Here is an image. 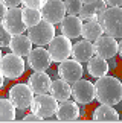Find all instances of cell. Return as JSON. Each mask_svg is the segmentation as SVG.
Returning a JSON list of instances; mask_svg holds the SVG:
<instances>
[{"label": "cell", "mask_w": 122, "mask_h": 123, "mask_svg": "<svg viewBox=\"0 0 122 123\" xmlns=\"http://www.w3.org/2000/svg\"><path fill=\"white\" fill-rule=\"evenodd\" d=\"M2 2L6 5V8H17L21 5V0H2Z\"/></svg>", "instance_id": "30"}, {"label": "cell", "mask_w": 122, "mask_h": 123, "mask_svg": "<svg viewBox=\"0 0 122 123\" xmlns=\"http://www.w3.org/2000/svg\"><path fill=\"white\" fill-rule=\"evenodd\" d=\"M82 5H87V3H93V2H96V0H81Z\"/></svg>", "instance_id": "36"}, {"label": "cell", "mask_w": 122, "mask_h": 123, "mask_svg": "<svg viewBox=\"0 0 122 123\" xmlns=\"http://www.w3.org/2000/svg\"><path fill=\"white\" fill-rule=\"evenodd\" d=\"M93 49H95V55L104 59L113 58L118 55V40L110 35L102 34L98 40L93 41Z\"/></svg>", "instance_id": "13"}, {"label": "cell", "mask_w": 122, "mask_h": 123, "mask_svg": "<svg viewBox=\"0 0 122 123\" xmlns=\"http://www.w3.org/2000/svg\"><path fill=\"white\" fill-rule=\"evenodd\" d=\"M72 97L76 103L81 105H88L93 100H96L95 94V84L87 81V79H78L72 84Z\"/></svg>", "instance_id": "9"}, {"label": "cell", "mask_w": 122, "mask_h": 123, "mask_svg": "<svg viewBox=\"0 0 122 123\" xmlns=\"http://www.w3.org/2000/svg\"><path fill=\"white\" fill-rule=\"evenodd\" d=\"M17 119V108L9 97H0V122H12Z\"/></svg>", "instance_id": "24"}, {"label": "cell", "mask_w": 122, "mask_h": 123, "mask_svg": "<svg viewBox=\"0 0 122 123\" xmlns=\"http://www.w3.org/2000/svg\"><path fill=\"white\" fill-rule=\"evenodd\" d=\"M34 91L29 88L27 84H15L9 88L8 97L9 100L14 103V106L20 111H25L27 108H31L32 99H34Z\"/></svg>", "instance_id": "5"}, {"label": "cell", "mask_w": 122, "mask_h": 123, "mask_svg": "<svg viewBox=\"0 0 122 123\" xmlns=\"http://www.w3.org/2000/svg\"><path fill=\"white\" fill-rule=\"evenodd\" d=\"M64 6H66L67 15H79L81 8H82V2L81 0H64Z\"/></svg>", "instance_id": "26"}, {"label": "cell", "mask_w": 122, "mask_h": 123, "mask_svg": "<svg viewBox=\"0 0 122 123\" xmlns=\"http://www.w3.org/2000/svg\"><path fill=\"white\" fill-rule=\"evenodd\" d=\"M26 35L29 37V40L32 41L34 46H47L55 37V27L52 23L41 20L38 25L29 27Z\"/></svg>", "instance_id": "7"}, {"label": "cell", "mask_w": 122, "mask_h": 123, "mask_svg": "<svg viewBox=\"0 0 122 123\" xmlns=\"http://www.w3.org/2000/svg\"><path fill=\"white\" fill-rule=\"evenodd\" d=\"M46 3V0H21V5L26 8H35V9H41V6Z\"/></svg>", "instance_id": "28"}, {"label": "cell", "mask_w": 122, "mask_h": 123, "mask_svg": "<svg viewBox=\"0 0 122 123\" xmlns=\"http://www.w3.org/2000/svg\"><path fill=\"white\" fill-rule=\"evenodd\" d=\"M121 103H122V99H121Z\"/></svg>", "instance_id": "39"}, {"label": "cell", "mask_w": 122, "mask_h": 123, "mask_svg": "<svg viewBox=\"0 0 122 123\" xmlns=\"http://www.w3.org/2000/svg\"><path fill=\"white\" fill-rule=\"evenodd\" d=\"M27 85L34 91V94H44L50 91L52 79L46 72H34L27 79Z\"/></svg>", "instance_id": "16"}, {"label": "cell", "mask_w": 122, "mask_h": 123, "mask_svg": "<svg viewBox=\"0 0 122 123\" xmlns=\"http://www.w3.org/2000/svg\"><path fill=\"white\" fill-rule=\"evenodd\" d=\"M55 117L60 122L78 120L81 117V108L78 106V103L75 100H70V99L58 102V108H57V112H55Z\"/></svg>", "instance_id": "14"}, {"label": "cell", "mask_w": 122, "mask_h": 123, "mask_svg": "<svg viewBox=\"0 0 122 123\" xmlns=\"http://www.w3.org/2000/svg\"><path fill=\"white\" fill-rule=\"evenodd\" d=\"M57 74L63 79V81L73 84L78 79L82 78L84 74V67L79 61L73 59V58H67L64 61L58 62V68H57Z\"/></svg>", "instance_id": "8"}, {"label": "cell", "mask_w": 122, "mask_h": 123, "mask_svg": "<svg viewBox=\"0 0 122 123\" xmlns=\"http://www.w3.org/2000/svg\"><path fill=\"white\" fill-rule=\"evenodd\" d=\"M32 46L34 44H32V41L29 40V37L25 35V34H20V35H12L11 43H9L8 47L12 53L26 58V56L31 53V50L34 49Z\"/></svg>", "instance_id": "17"}, {"label": "cell", "mask_w": 122, "mask_h": 123, "mask_svg": "<svg viewBox=\"0 0 122 123\" xmlns=\"http://www.w3.org/2000/svg\"><path fill=\"white\" fill-rule=\"evenodd\" d=\"M21 18H23V23H25L26 29L38 25V23L43 20L41 18V11L40 9H35V8H26L23 6L21 8Z\"/></svg>", "instance_id": "25"}, {"label": "cell", "mask_w": 122, "mask_h": 123, "mask_svg": "<svg viewBox=\"0 0 122 123\" xmlns=\"http://www.w3.org/2000/svg\"><path fill=\"white\" fill-rule=\"evenodd\" d=\"M60 29H61V34L70 40L79 38L81 29H82V20L78 15H66L60 23Z\"/></svg>", "instance_id": "15"}, {"label": "cell", "mask_w": 122, "mask_h": 123, "mask_svg": "<svg viewBox=\"0 0 122 123\" xmlns=\"http://www.w3.org/2000/svg\"><path fill=\"white\" fill-rule=\"evenodd\" d=\"M52 96L57 99L58 102L67 100V99L72 97V84L63 81V79H57V81H52V85H50V91Z\"/></svg>", "instance_id": "22"}, {"label": "cell", "mask_w": 122, "mask_h": 123, "mask_svg": "<svg viewBox=\"0 0 122 123\" xmlns=\"http://www.w3.org/2000/svg\"><path fill=\"white\" fill-rule=\"evenodd\" d=\"M11 38L12 35L3 27V25L0 23V47H8L9 43H11Z\"/></svg>", "instance_id": "27"}, {"label": "cell", "mask_w": 122, "mask_h": 123, "mask_svg": "<svg viewBox=\"0 0 122 123\" xmlns=\"http://www.w3.org/2000/svg\"><path fill=\"white\" fill-rule=\"evenodd\" d=\"M26 58H27V65L34 72H47L50 64H52L49 52L43 46H37L35 49H32Z\"/></svg>", "instance_id": "12"}, {"label": "cell", "mask_w": 122, "mask_h": 123, "mask_svg": "<svg viewBox=\"0 0 122 123\" xmlns=\"http://www.w3.org/2000/svg\"><path fill=\"white\" fill-rule=\"evenodd\" d=\"M118 55L122 59V38H119V41H118Z\"/></svg>", "instance_id": "34"}, {"label": "cell", "mask_w": 122, "mask_h": 123, "mask_svg": "<svg viewBox=\"0 0 122 123\" xmlns=\"http://www.w3.org/2000/svg\"><path fill=\"white\" fill-rule=\"evenodd\" d=\"M107 6H122V0H104Z\"/></svg>", "instance_id": "33"}, {"label": "cell", "mask_w": 122, "mask_h": 123, "mask_svg": "<svg viewBox=\"0 0 122 123\" xmlns=\"http://www.w3.org/2000/svg\"><path fill=\"white\" fill-rule=\"evenodd\" d=\"M23 122H43L40 116H37L35 112H31V114H26L23 117Z\"/></svg>", "instance_id": "29"}, {"label": "cell", "mask_w": 122, "mask_h": 123, "mask_svg": "<svg viewBox=\"0 0 122 123\" xmlns=\"http://www.w3.org/2000/svg\"><path fill=\"white\" fill-rule=\"evenodd\" d=\"M104 34V29L99 25L98 20H86L82 21V29H81V37L87 41H95Z\"/></svg>", "instance_id": "23"}, {"label": "cell", "mask_w": 122, "mask_h": 123, "mask_svg": "<svg viewBox=\"0 0 122 123\" xmlns=\"http://www.w3.org/2000/svg\"><path fill=\"white\" fill-rule=\"evenodd\" d=\"M105 8H107V3L104 2V0H96V2H93V3L82 5L81 12H79L78 17L81 18L82 21H86V20H98V17L105 11Z\"/></svg>", "instance_id": "19"}, {"label": "cell", "mask_w": 122, "mask_h": 123, "mask_svg": "<svg viewBox=\"0 0 122 123\" xmlns=\"http://www.w3.org/2000/svg\"><path fill=\"white\" fill-rule=\"evenodd\" d=\"M87 73L90 74L92 78H101V76H105L108 73V62L107 59L101 58L98 55H93L90 59L87 61Z\"/></svg>", "instance_id": "20"}, {"label": "cell", "mask_w": 122, "mask_h": 123, "mask_svg": "<svg viewBox=\"0 0 122 123\" xmlns=\"http://www.w3.org/2000/svg\"><path fill=\"white\" fill-rule=\"evenodd\" d=\"M6 11H8L6 5H5L2 0H0V23L3 21V17H5V14H6Z\"/></svg>", "instance_id": "32"}, {"label": "cell", "mask_w": 122, "mask_h": 123, "mask_svg": "<svg viewBox=\"0 0 122 123\" xmlns=\"http://www.w3.org/2000/svg\"><path fill=\"white\" fill-rule=\"evenodd\" d=\"M98 21L105 35L116 40L122 38V6H107L105 11L98 17Z\"/></svg>", "instance_id": "2"}, {"label": "cell", "mask_w": 122, "mask_h": 123, "mask_svg": "<svg viewBox=\"0 0 122 123\" xmlns=\"http://www.w3.org/2000/svg\"><path fill=\"white\" fill-rule=\"evenodd\" d=\"M92 119L95 122H119V112L118 110H115V106L101 103L95 108Z\"/></svg>", "instance_id": "21"}, {"label": "cell", "mask_w": 122, "mask_h": 123, "mask_svg": "<svg viewBox=\"0 0 122 123\" xmlns=\"http://www.w3.org/2000/svg\"><path fill=\"white\" fill-rule=\"evenodd\" d=\"M41 18L52 25H60L61 20L67 15L64 6V0H46L41 6Z\"/></svg>", "instance_id": "10"}, {"label": "cell", "mask_w": 122, "mask_h": 123, "mask_svg": "<svg viewBox=\"0 0 122 123\" xmlns=\"http://www.w3.org/2000/svg\"><path fill=\"white\" fill-rule=\"evenodd\" d=\"M107 62H108V72H115V70L118 68V61H116L115 56H113V58H108Z\"/></svg>", "instance_id": "31"}, {"label": "cell", "mask_w": 122, "mask_h": 123, "mask_svg": "<svg viewBox=\"0 0 122 123\" xmlns=\"http://www.w3.org/2000/svg\"><path fill=\"white\" fill-rule=\"evenodd\" d=\"M47 52L52 62H61V61L70 58L72 55V41L63 34L60 37H54L52 41L47 44Z\"/></svg>", "instance_id": "6"}, {"label": "cell", "mask_w": 122, "mask_h": 123, "mask_svg": "<svg viewBox=\"0 0 122 123\" xmlns=\"http://www.w3.org/2000/svg\"><path fill=\"white\" fill-rule=\"evenodd\" d=\"M2 25L11 35H20V34H25V31H27L25 23H23V18H21V8L20 6L8 8Z\"/></svg>", "instance_id": "11"}, {"label": "cell", "mask_w": 122, "mask_h": 123, "mask_svg": "<svg viewBox=\"0 0 122 123\" xmlns=\"http://www.w3.org/2000/svg\"><path fill=\"white\" fill-rule=\"evenodd\" d=\"M95 55V49H93V43L87 41V40H81L76 41L75 44H72V58L79 61V62H87L92 56Z\"/></svg>", "instance_id": "18"}, {"label": "cell", "mask_w": 122, "mask_h": 123, "mask_svg": "<svg viewBox=\"0 0 122 123\" xmlns=\"http://www.w3.org/2000/svg\"><path fill=\"white\" fill-rule=\"evenodd\" d=\"M0 72L3 73V76L6 79H18L23 76V73L26 72V64H25V58L18 56L12 52L3 55L2 61H0Z\"/></svg>", "instance_id": "4"}, {"label": "cell", "mask_w": 122, "mask_h": 123, "mask_svg": "<svg viewBox=\"0 0 122 123\" xmlns=\"http://www.w3.org/2000/svg\"><path fill=\"white\" fill-rule=\"evenodd\" d=\"M57 108H58V100L50 93L35 94L31 103V111L35 112L37 116H40L43 120L52 119L57 112Z\"/></svg>", "instance_id": "3"}, {"label": "cell", "mask_w": 122, "mask_h": 123, "mask_svg": "<svg viewBox=\"0 0 122 123\" xmlns=\"http://www.w3.org/2000/svg\"><path fill=\"white\" fill-rule=\"evenodd\" d=\"M5 79H6V78H5V76H3V73L0 72V90H2V88H3V85H5Z\"/></svg>", "instance_id": "35"}, {"label": "cell", "mask_w": 122, "mask_h": 123, "mask_svg": "<svg viewBox=\"0 0 122 123\" xmlns=\"http://www.w3.org/2000/svg\"><path fill=\"white\" fill-rule=\"evenodd\" d=\"M96 100L104 105H118L122 99V82L115 76H101L96 79L95 84Z\"/></svg>", "instance_id": "1"}, {"label": "cell", "mask_w": 122, "mask_h": 123, "mask_svg": "<svg viewBox=\"0 0 122 123\" xmlns=\"http://www.w3.org/2000/svg\"><path fill=\"white\" fill-rule=\"evenodd\" d=\"M2 58H3V53H2V47H0V61H2Z\"/></svg>", "instance_id": "38"}, {"label": "cell", "mask_w": 122, "mask_h": 123, "mask_svg": "<svg viewBox=\"0 0 122 123\" xmlns=\"http://www.w3.org/2000/svg\"><path fill=\"white\" fill-rule=\"evenodd\" d=\"M119 112V120H122V108H121V111H118Z\"/></svg>", "instance_id": "37"}]
</instances>
